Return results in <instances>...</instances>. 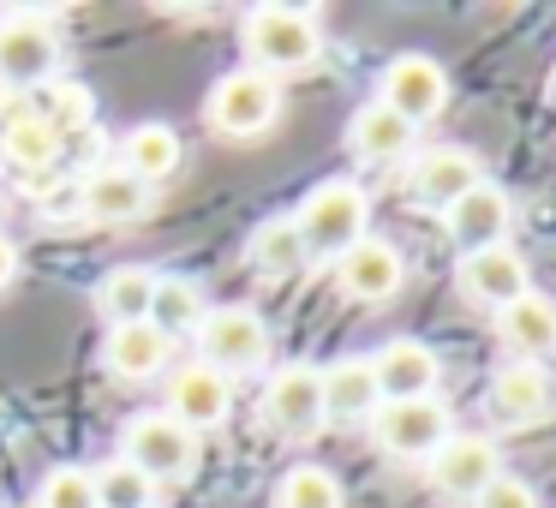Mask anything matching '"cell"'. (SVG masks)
<instances>
[{
	"label": "cell",
	"instance_id": "cell-1",
	"mask_svg": "<svg viewBox=\"0 0 556 508\" xmlns=\"http://www.w3.org/2000/svg\"><path fill=\"white\" fill-rule=\"evenodd\" d=\"M240 54L252 73L281 85L288 73H312L324 61V25L305 7H252L240 25Z\"/></svg>",
	"mask_w": 556,
	"mask_h": 508
},
{
	"label": "cell",
	"instance_id": "cell-2",
	"mask_svg": "<svg viewBox=\"0 0 556 508\" xmlns=\"http://www.w3.org/2000/svg\"><path fill=\"white\" fill-rule=\"evenodd\" d=\"M293 233L305 245V264H336L359 240H371V198L353 180H324L293 209Z\"/></svg>",
	"mask_w": 556,
	"mask_h": 508
},
{
	"label": "cell",
	"instance_id": "cell-3",
	"mask_svg": "<svg viewBox=\"0 0 556 508\" xmlns=\"http://www.w3.org/2000/svg\"><path fill=\"white\" fill-rule=\"evenodd\" d=\"M61 25H54V13H30V7H18V13H0V85L18 90V97H30V90L54 85L61 78Z\"/></svg>",
	"mask_w": 556,
	"mask_h": 508
},
{
	"label": "cell",
	"instance_id": "cell-4",
	"mask_svg": "<svg viewBox=\"0 0 556 508\" xmlns=\"http://www.w3.org/2000/svg\"><path fill=\"white\" fill-rule=\"evenodd\" d=\"M198 365H210V371H222L233 383V377H257L269 371V323L252 312V305H210L204 323H198Z\"/></svg>",
	"mask_w": 556,
	"mask_h": 508
},
{
	"label": "cell",
	"instance_id": "cell-5",
	"mask_svg": "<svg viewBox=\"0 0 556 508\" xmlns=\"http://www.w3.org/2000/svg\"><path fill=\"white\" fill-rule=\"evenodd\" d=\"M204 120L216 138H228V144H252V138H264L269 126L281 120V85L264 73H252V66H233V73L216 78V90L204 97Z\"/></svg>",
	"mask_w": 556,
	"mask_h": 508
},
{
	"label": "cell",
	"instance_id": "cell-6",
	"mask_svg": "<svg viewBox=\"0 0 556 508\" xmlns=\"http://www.w3.org/2000/svg\"><path fill=\"white\" fill-rule=\"evenodd\" d=\"M371 448L383 460H431L437 448L455 436V412H448L443 395H425V401H383V407L371 412Z\"/></svg>",
	"mask_w": 556,
	"mask_h": 508
},
{
	"label": "cell",
	"instance_id": "cell-7",
	"mask_svg": "<svg viewBox=\"0 0 556 508\" xmlns=\"http://www.w3.org/2000/svg\"><path fill=\"white\" fill-rule=\"evenodd\" d=\"M257 419H264V431L281 436V443H317V436L329 431L324 424V377H317V365L293 359V365H281V371H269L264 395H257Z\"/></svg>",
	"mask_w": 556,
	"mask_h": 508
},
{
	"label": "cell",
	"instance_id": "cell-8",
	"mask_svg": "<svg viewBox=\"0 0 556 508\" xmlns=\"http://www.w3.org/2000/svg\"><path fill=\"white\" fill-rule=\"evenodd\" d=\"M121 460L138 467L162 491V484H180V479L198 472V436L186 431V424H174L162 407H150V412H132V419H126Z\"/></svg>",
	"mask_w": 556,
	"mask_h": 508
},
{
	"label": "cell",
	"instance_id": "cell-9",
	"mask_svg": "<svg viewBox=\"0 0 556 508\" xmlns=\"http://www.w3.org/2000/svg\"><path fill=\"white\" fill-rule=\"evenodd\" d=\"M479 180H484V168H479L472 150L431 144V150H413L407 156V168H401V198H407L413 209H425V216H443V209L460 204Z\"/></svg>",
	"mask_w": 556,
	"mask_h": 508
},
{
	"label": "cell",
	"instance_id": "cell-10",
	"mask_svg": "<svg viewBox=\"0 0 556 508\" xmlns=\"http://www.w3.org/2000/svg\"><path fill=\"white\" fill-rule=\"evenodd\" d=\"M425 472H431V491L437 496L472 508L496 479H503V448H496L491 436H479V431H455L431 460H425Z\"/></svg>",
	"mask_w": 556,
	"mask_h": 508
},
{
	"label": "cell",
	"instance_id": "cell-11",
	"mask_svg": "<svg viewBox=\"0 0 556 508\" xmlns=\"http://www.w3.org/2000/svg\"><path fill=\"white\" fill-rule=\"evenodd\" d=\"M162 412H168L174 424H186L192 436L222 431L228 412H233V383L222 371H210V365H198V359L168 365V377H162Z\"/></svg>",
	"mask_w": 556,
	"mask_h": 508
},
{
	"label": "cell",
	"instance_id": "cell-12",
	"mask_svg": "<svg viewBox=\"0 0 556 508\" xmlns=\"http://www.w3.org/2000/svg\"><path fill=\"white\" fill-rule=\"evenodd\" d=\"M377 102H383L389 114H401L413 132H419V126H431L437 114L448 109V73H443V61H431V54H395V61L383 66Z\"/></svg>",
	"mask_w": 556,
	"mask_h": 508
},
{
	"label": "cell",
	"instance_id": "cell-13",
	"mask_svg": "<svg viewBox=\"0 0 556 508\" xmlns=\"http://www.w3.org/2000/svg\"><path fill=\"white\" fill-rule=\"evenodd\" d=\"M455 293L472 305V312H503V305H515L520 293H532V269L527 257L515 252V245H484V252H467L455 264Z\"/></svg>",
	"mask_w": 556,
	"mask_h": 508
},
{
	"label": "cell",
	"instance_id": "cell-14",
	"mask_svg": "<svg viewBox=\"0 0 556 508\" xmlns=\"http://www.w3.org/2000/svg\"><path fill=\"white\" fill-rule=\"evenodd\" d=\"M371 377L383 401H425L443 383V359H437L431 341L419 335H389L383 347L371 353Z\"/></svg>",
	"mask_w": 556,
	"mask_h": 508
},
{
	"label": "cell",
	"instance_id": "cell-15",
	"mask_svg": "<svg viewBox=\"0 0 556 508\" xmlns=\"http://www.w3.org/2000/svg\"><path fill=\"white\" fill-rule=\"evenodd\" d=\"M407 281V257L395 252L389 240H359L353 252L336 257V293L353 305H383L401 293Z\"/></svg>",
	"mask_w": 556,
	"mask_h": 508
},
{
	"label": "cell",
	"instance_id": "cell-16",
	"mask_svg": "<svg viewBox=\"0 0 556 508\" xmlns=\"http://www.w3.org/2000/svg\"><path fill=\"white\" fill-rule=\"evenodd\" d=\"M508 221H515V198L503 192L496 180H479L460 204L443 209V233L467 252H484V245H503L508 240Z\"/></svg>",
	"mask_w": 556,
	"mask_h": 508
},
{
	"label": "cell",
	"instance_id": "cell-17",
	"mask_svg": "<svg viewBox=\"0 0 556 508\" xmlns=\"http://www.w3.org/2000/svg\"><path fill=\"white\" fill-rule=\"evenodd\" d=\"M496 341L515 365H551L556 359V300L551 293H520L515 305L496 312Z\"/></svg>",
	"mask_w": 556,
	"mask_h": 508
},
{
	"label": "cell",
	"instance_id": "cell-18",
	"mask_svg": "<svg viewBox=\"0 0 556 508\" xmlns=\"http://www.w3.org/2000/svg\"><path fill=\"white\" fill-rule=\"evenodd\" d=\"M150 209H156V192L126 168H97L78 180V216L90 228H126V221H144Z\"/></svg>",
	"mask_w": 556,
	"mask_h": 508
},
{
	"label": "cell",
	"instance_id": "cell-19",
	"mask_svg": "<svg viewBox=\"0 0 556 508\" xmlns=\"http://www.w3.org/2000/svg\"><path fill=\"white\" fill-rule=\"evenodd\" d=\"M413 144H419V132H413L401 114H389L383 102H359L348 120V156L365 162V168H407Z\"/></svg>",
	"mask_w": 556,
	"mask_h": 508
},
{
	"label": "cell",
	"instance_id": "cell-20",
	"mask_svg": "<svg viewBox=\"0 0 556 508\" xmlns=\"http://www.w3.org/2000/svg\"><path fill=\"white\" fill-rule=\"evenodd\" d=\"M317 377H324V424H371V412L383 407L371 353H341V359L317 365Z\"/></svg>",
	"mask_w": 556,
	"mask_h": 508
},
{
	"label": "cell",
	"instance_id": "cell-21",
	"mask_svg": "<svg viewBox=\"0 0 556 508\" xmlns=\"http://www.w3.org/2000/svg\"><path fill=\"white\" fill-rule=\"evenodd\" d=\"M174 365V341H162L150 323H121L102 341V371L114 383H156Z\"/></svg>",
	"mask_w": 556,
	"mask_h": 508
},
{
	"label": "cell",
	"instance_id": "cell-22",
	"mask_svg": "<svg viewBox=\"0 0 556 508\" xmlns=\"http://www.w3.org/2000/svg\"><path fill=\"white\" fill-rule=\"evenodd\" d=\"M484 407H491L503 424L551 419V371H544V365H515L508 359L503 371L491 377V389H484Z\"/></svg>",
	"mask_w": 556,
	"mask_h": 508
},
{
	"label": "cell",
	"instance_id": "cell-23",
	"mask_svg": "<svg viewBox=\"0 0 556 508\" xmlns=\"http://www.w3.org/2000/svg\"><path fill=\"white\" fill-rule=\"evenodd\" d=\"M180 162H186L180 132H174L168 120H144V126H132V132H126L121 162H114V168H126L132 180H144L150 192H156L162 180H174V168H180Z\"/></svg>",
	"mask_w": 556,
	"mask_h": 508
},
{
	"label": "cell",
	"instance_id": "cell-24",
	"mask_svg": "<svg viewBox=\"0 0 556 508\" xmlns=\"http://www.w3.org/2000/svg\"><path fill=\"white\" fill-rule=\"evenodd\" d=\"M150 288H156V269H150V264H121V269H109V276L90 288V305H97V317H102L109 329L144 323Z\"/></svg>",
	"mask_w": 556,
	"mask_h": 508
},
{
	"label": "cell",
	"instance_id": "cell-25",
	"mask_svg": "<svg viewBox=\"0 0 556 508\" xmlns=\"http://www.w3.org/2000/svg\"><path fill=\"white\" fill-rule=\"evenodd\" d=\"M204 293L192 288L186 276H168V269H156V288H150V312H144V323L156 329L162 341H186V335H198V323H204Z\"/></svg>",
	"mask_w": 556,
	"mask_h": 508
},
{
	"label": "cell",
	"instance_id": "cell-26",
	"mask_svg": "<svg viewBox=\"0 0 556 508\" xmlns=\"http://www.w3.org/2000/svg\"><path fill=\"white\" fill-rule=\"evenodd\" d=\"M245 257H252V269L264 281H293L305 269V245L300 233H293V216H269L252 228V240H245Z\"/></svg>",
	"mask_w": 556,
	"mask_h": 508
},
{
	"label": "cell",
	"instance_id": "cell-27",
	"mask_svg": "<svg viewBox=\"0 0 556 508\" xmlns=\"http://www.w3.org/2000/svg\"><path fill=\"white\" fill-rule=\"evenodd\" d=\"M0 156L13 162V168H25V174H49L54 156H61V138L18 102V109L7 114V126H0Z\"/></svg>",
	"mask_w": 556,
	"mask_h": 508
},
{
	"label": "cell",
	"instance_id": "cell-28",
	"mask_svg": "<svg viewBox=\"0 0 556 508\" xmlns=\"http://www.w3.org/2000/svg\"><path fill=\"white\" fill-rule=\"evenodd\" d=\"M25 109L37 114V120H42V126H49V132L66 144L73 132H85V126H90V90H85V85H73V78H54V85L30 90Z\"/></svg>",
	"mask_w": 556,
	"mask_h": 508
},
{
	"label": "cell",
	"instance_id": "cell-29",
	"mask_svg": "<svg viewBox=\"0 0 556 508\" xmlns=\"http://www.w3.org/2000/svg\"><path fill=\"white\" fill-rule=\"evenodd\" d=\"M269 503L276 508H348V491H341V479L329 467H288Z\"/></svg>",
	"mask_w": 556,
	"mask_h": 508
},
{
	"label": "cell",
	"instance_id": "cell-30",
	"mask_svg": "<svg viewBox=\"0 0 556 508\" xmlns=\"http://www.w3.org/2000/svg\"><path fill=\"white\" fill-rule=\"evenodd\" d=\"M90 484H97V508H156V484L138 467H126L121 455L90 472Z\"/></svg>",
	"mask_w": 556,
	"mask_h": 508
},
{
	"label": "cell",
	"instance_id": "cell-31",
	"mask_svg": "<svg viewBox=\"0 0 556 508\" xmlns=\"http://www.w3.org/2000/svg\"><path fill=\"white\" fill-rule=\"evenodd\" d=\"M30 508H97L90 467H54L49 479L37 484V503H30Z\"/></svg>",
	"mask_w": 556,
	"mask_h": 508
},
{
	"label": "cell",
	"instance_id": "cell-32",
	"mask_svg": "<svg viewBox=\"0 0 556 508\" xmlns=\"http://www.w3.org/2000/svg\"><path fill=\"white\" fill-rule=\"evenodd\" d=\"M472 508H539V491H532L527 479H515V472H503Z\"/></svg>",
	"mask_w": 556,
	"mask_h": 508
},
{
	"label": "cell",
	"instance_id": "cell-33",
	"mask_svg": "<svg viewBox=\"0 0 556 508\" xmlns=\"http://www.w3.org/2000/svg\"><path fill=\"white\" fill-rule=\"evenodd\" d=\"M13 281H18V245L7 240V233H0V293L13 288Z\"/></svg>",
	"mask_w": 556,
	"mask_h": 508
},
{
	"label": "cell",
	"instance_id": "cell-34",
	"mask_svg": "<svg viewBox=\"0 0 556 508\" xmlns=\"http://www.w3.org/2000/svg\"><path fill=\"white\" fill-rule=\"evenodd\" d=\"M544 97H551V109H556V66H551V78H544Z\"/></svg>",
	"mask_w": 556,
	"mask_h": 508
},
{
	"label": "cell",
	"instance_id": "cell-35",
	"mask_svg": "<svg viewBox=\"0 0 556 508\" xmlns=\"http://www.w3.org/2000/svg\"><path fill=\"white\" fill-rule=\"evenodd\" d=\"M25 508H30V503H25Z\"/></svg>",
	"mask_w": 556,
	"mask_h": 508
}]
</instances>
